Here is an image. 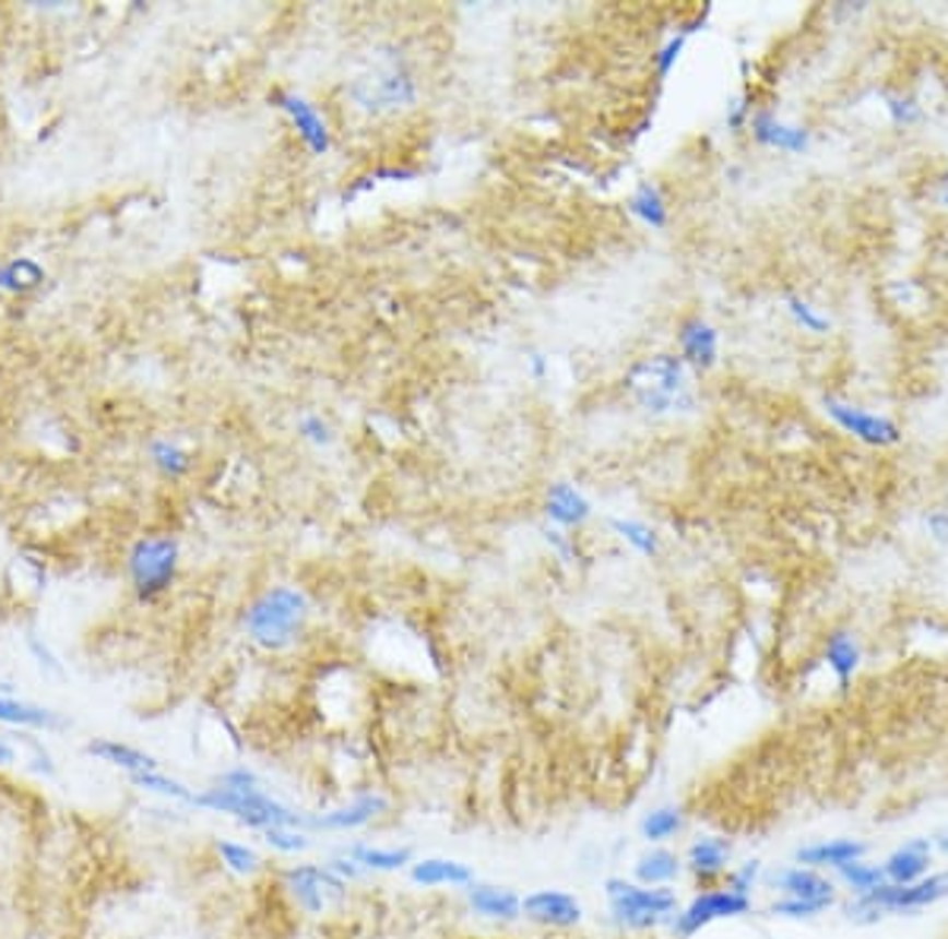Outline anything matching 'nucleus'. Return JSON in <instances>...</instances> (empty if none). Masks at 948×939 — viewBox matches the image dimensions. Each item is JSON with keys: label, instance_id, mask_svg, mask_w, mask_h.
Returning <instances> with one entry per match:
<instances>
[{"label": "nucleus", "instance_id": "9d476101", "mask_svg": "<svg viewBox=\"0 0 948 939\" xmlns=\"http://www.w3.org/2000/svg\"><path fill=\"white\" fill-rule=\"evenodd\" d=\"M269 105L288 118L297 140L307 146L310 155H329L332 152V127H329L327 115L307 95L292 90H272L269 92Z\"/></svg>", "mask_w": 948, "mask_h": 939}, {"label": "nucleus", "instance_id": "603ef678", "mask_svg": "<svg viewBox=\"0 0 948 939\" xmlns=\"http://www.w3.org/2000/svg\"><path fill=\"white\" fill-rule=\"evenodd\" d=\"M933 851H943V854L948 857V832H943V835L933 839Z\"/></svg>", "mask_w": 948, "mask_h": 939}, {"label": "nucleus", "instance_id": "37998d69", "mask_svg": "<svg viewBox=\"0 0 948 939\" xmlns=\"http://www.w3.org/2000/svg\"><path fill=\"white\" fill-rule=\"evenodd\" d=\"M759 873H762V864H759V860H746L740 867H731V870H727V882H724V885L734 889V892H740V895H749Z\"/></svg>", "mask_w": 948, "mask_h": 939}, {"label": "nucleus", "instance_id": "f03ea898", "mask_svg": "<svg viewBox=\"0 0 948 939\" xmlns=\"http://www.w3.org/2000/svg\"><path fill=\"white\" fill-rule=\"evenodd\" d=\"M623 393L645 415H683L696 408L686 364L677 355H652L623 373Z\"/></svg>", "mask_w": 948, "mask_h": 939}, {"label": "nucleus", "instance_id": "6e6552de", "mask_svg": "<svg viewBox=\"0 0 948 939\" xmlns=\"http://www.w3.org/2000/svg\"><path fill=\"white\" fill-rule=\"evenodd\" d=\"M749 911H753V895H740V892H734L727 885H714V889L692 895V902H686L683 908H677L674 920H671V930L680 939H692L711 924L743 917Z\"/></svg>", "mask_w": 948, "mask_h": 939}, {"label": "nucleus", "instance_id": "4468645a", "mask_svg": "<svg viewBox=\"0 0 948 939\" xmlns=\"http://www.w3.org/2000/svg\"><path fill=\"white\" fill-rule=\"evenodd\" d=\"M465 902L472 914H477L481 920L490 924H516L522 920V895L512 892L509 885H497V882H477L465 889Z\"/></svg>", "mask_w": 948, "mask_h": 939}, {"label": "nucleus", "instance_id": "dca6fc26", "mask_svg": "<svg viewBox=\"0 0 948 939\" xmlns=\"http://www.w3.org/2000/svg\"><path fill=\"white\" fill-rule=\"evenodd\" d=\"M544 513L550 519V525L564 528V532H572V528H582V525L592 519V500L576 485L557 482V485L547 487Z\"/></svg>", "mask_w": 948, "mask_h": 939}, {"label": "nucleus", "instance_id": "9b49d317", "mask_svg": "<svg viewBox=\"0 0 948 939\" xmlns=\"http://www.w3.org/2000/svg\"><path fill=\"white\" fill-rule=\"evenodd\" d=\"M389 800L380 791H360L357 797H352L348 804H339L332 810L323 813H307V832H329V835H348V832H360L370 822H377L386 817Z\"/></svg>", "mask_w": 948, "mask_h": 939}, {"label": "nucleus", "instance_id": "f8f14e48", "mask_svg": "<svg viewBox=\"0 0 948 939\" xmlns=\"http://www.w3.org/2000/svg\"><path fill=\"white\" fill-rule=\"evenodd\" d=\"M522 917L544 930H576L585 920V905L566 889H534L522 895Z\"/></svg>", "mask_w": 948, "mask_h": 939}, {"label": "nucleus", "instance_id": "4be33fe9", "mask_svg": "<svg viewBox=\"0 0 948 939\" xmlns=\"http://www.w3.org/2000/svg\"><path fill=\"white\" fill-rule=\"evenodd\" d=\"M933 864V839H911L882 860V873L889 882H917L929 873Z\"/></svg>", "mask_w": 948, "mask_h": 939}, {"label": "nucleus", "instance_id": "2eb2a0df", "mask_svg": "<svg viewBox=\"0 0 948 939\" xmlns=\"http://www.w3.org/2000/svg\"><path fill=\"white\" fill-rule=\"evenodd\" d=\"M749 130H753V136H756L759 146L791 152V155H803V152L809 150V140H813L806 127L784 121V118H778L769 108H759V111L749 115Z\"/></svg>", "mask_w": 948, "mask_h": 939}, {"label": "nucleus", "instance_id": "7ed1b4c3", "mask_svg": "<svg viewBox=\"0 0 948 939\" xmlns=\"http://www.w3.org/2000/svg\"><path fill=\"white\" fill-rule=\"evenodd\" d=\"M345 92L357 111L383 118L402 108H412L420 95V86H417V73L412 70V63L392 48L389 55H377V61L367 70H360L355 80H348Z\"/></svg>", "mask_w": 948, "mask_h": 939}, {"label": "nucleus", "instance_id": "49530a36", "mask_svg": "<svg viewBox=\"0 0 948 939\" xmlns=\"http://www.w3.org/2000/svg\"><path fill=\"white\" fill-rule=\"evenodd\" d=\"M327 867H329V870H332V873H335V877L345 879V882H355V879L364 877V870L357 867L355 860H352V857H348L345 851H342V854H335V857H329Z\"/></svg>", "mask_w": 948, "mask_h": 939}, {"label": "nucleus", "instance_id": "09e8293b", "mask_svg": "<svg viewBox=\"0 0 948 939\" xmlns=\"http://www.w3.org/2000/svg\"><path fill=\"white\" fill-rule=\"evenodd\" d=\"M926 528L936 542H948V513L936 510V513L926 515Z\"/></svg>", "mask_w": 948, "mask_h": 939}, {"label": "nucleus", "instance_id": "7c9ffc66", "mask_svg": "<svg viewBox=\"0 0 948 939\" xmlns=\"http://www.w3.org/2000/svg\"><path fill=\"white\" fill-rule=\"evenodd\" d=\"M149 459L158 468V475L168 478V482H180V478H187L193 472V453L183 450L175 440H152L149 443Z\"/></svg>", "mask_w": 948, "mask_h": 939}, {"label": "nucleus", "instance_id": "c85d7f7f", "mask_svg": "<svg viewBox=\"0 0 948 939\" xmlns=\"http://www.w3.org/2000/svg\"><path fill=\"white\" fill-rule=\"evenodd\" d=\"M215 857L237 879H253L263 870V854L247 842H237V839H218Z\"/></svg>", "mask_w": 948, "mask_h": 939}, {"label": "nucleus", "instance_id": "c9c22d12", "mask_svg": "<svg viewBox=\"0 0 948 939\" xmlns=\"http://www.w3.org/2000/svg\"><path fill=\"white\" fill-rule=\"evenodd\" d=\"M260 835H263V842H266L269 848L279 851V854H288V857L304 854V851L310 848V832H307V829H297V825H272V829L260 832Z\"/></svg>", "mask_w": 948, "mask_h": 939}, {"label": "nucleus", "instance_id": "6ab92c4d", "mask_svg": "<svg viewBox=\"0 0 948 939\" xmlns=\"http://www.w3.org/2000/svg\"><path fill=\"white\" fill-rule=\"evenodd\" d=\"M83 753L90 759H98L111 769H120L127 775H137V772H152V769H162V762L140 750V747H130L123 740H111V737H98V740H90L83 747Z\"/></svg>", "mask_w": 948, "mask_h": 939}, {"label": "nucleus", "instance_id": "bb28decb", "mask_svg": "<svg viewBox=\"0 0 948 939\" xmlns=\"http://www.w3.org/2000/svg\"><path fill=\"white\" fill-rule=\"evenodd\" d=\"M629 213L636 215L642 225L654 228V231L667 228V222H671L667 197H664V190L652 181H642L632 190V197H629Z\"/></svg>", "mask_w": 948, "mask_h": 939}, {"label": "nucleus", "instance_id": "b1692460", "mask_svg": "<svg viewBox=\"0 0 948 939\" xmlns=\"http://www.w3.org/2000/svg\"><path fill=\"white\" fill-rule=\"evenodd\" d=\"M0 725L29 727V730H60V727H67V722L60 718L58 712H51L45 705L0 697Z\"/></svg>", "mask_w": 948, "mask_h": 939}, {"label": "nucleus", "instance_id": "a878e982", "mask_svg": "<svg viewBox=\"0 0 948 939\" xmlns=\"http://www.w3.org/2000/svg\"><path fill=\"white\" fill-rule=\"evenodd\" d=\"M364 873H399L415 864V854L408 848H380V845H364L357 842L345 851Z\"/></svg>", "mask_w": 948, "mask_h": 939}, {"label": "nucleus", "instance_id": "a19ab883", "mask_svg": "<svg viewBox=\"0 0 948 939\" xmlns=\"http://www.w3.org/2000/svg\"><path fill=\"white\" fill-rule=\"evenodd\" d=\"M541 535H544L547 547L557 554V560H560V563H572V560L579 557L576 538H572V535H566L564 528H557V525H544V528H541Z\"/></svg>", "mask_w": 948, "mask_h": 939}, {"label": "nucleus", "instance_id": "c756f323", "mask_svg": "<svg viewBox=\"0 0 948 939\" xmlns=\"http://www.w3.org/2000/svg\"><path fill=\"white\" fill-rule=\"evenodd\" d=\"M686 825V817H683L680 807L674 804H664V807H652L645 817L639 819V835L649 842V845H664L671 839H677Z\"/></svg>", "mask_w": 948, "mask_h": 939}, {"label": "nucleus", "instance_id": "20e7f679", "mask_svg": "<svg viewBox=\"0 0 948 939\" xmlns=\"http://www.w3.org/2000/svg\"><path fill=\"white\" fill-rule=\"evenodd\" d=\"M193 810H206L215 817H228L253 829V832H266L272 825H297L307 829V813H297L295 807L282 804L279 797H272L263 788L250 791H232L222 785H212L193 794Z\"/></svg>", "mask_w": 948, "mask_h": 939}, {"label": "nucleus", "instance_id": "cd10ccee", "mask_svg": "<svg viewBox=\"0 0 948 939\" xmlns=\"http://www.w3.org/2000/svg\"><path fill=\"white\" fill-rule=\"evenodd\" d=\"M822 655H826V665L834 670V677H838L841 687L851 684V677L857 674L860 662H863V649H860V642L851 637V633H844V630H838V633H831V637L826 639Z\"/></svg>", "mask_w": 948, "mask_h": 939}, {"label": "nucleus", "instance_id": "8fccbe9b", "mask_svg": "<svg viewBox=\"0 0 948 939\" xmlns=\"http://www.w3.org/2000/svg\"><path fill=\"white\" fill-rule=\"evenodd\" d=\"M16 762V747L7 734H0V765H13Z\"/></svg>", "mask_w": 948, "mask_h": 939}, {"label": "nucleus", "instance_id": "79ce46f5", "mask_svg": "<svg viewBox=\"0 0 948 939\" xmlns=\"http://www.w3.org/2000/svg\"><path fill=\"white\" fill-rule=\"evenodd\" d=\"M215 785L232 791H250V788H263V778H260L250 765H232V769H225V772L215 778Z\"/></svg>", "mask_w": 948, "mask_h": 939}, {"label": "nucleus", "instance_id": "de8ad7c7", "mask_svg": "<svg viewBox=\"0 0 948 939\" xmlns=\"http://www.w3.org/2000/svg\"><path fill=\"white\" fill-rule=\"evenodd\" d=\"M749 115H753V108L746 105V98H737V102H731V108H727V127L734 130V133H740L743 127H749Z\"/></svg>", "mask_w": 948, "mask_h": 939}, {"label": "nucleus", "instance_id": "a211bd4d", "mask_svg": "<svg viewBox=\"0 0 948 939\" xmlns=\"http://www.w3.org/2000/svg\"><path fill=\"white\" fill-rule=\"evenodd\" d=\"M680 361L696 370H711L718 364V330L702 317H689L680 323Z\"/></svg>", "mask_w": 948, "mask_h": 939}, {"label": "nucleus", "instance_id": "412c9836", "mask_svg": "<svg viewBox=\"0 0 948 939\" xmlns=\"http://www.w3.org/2000/svg\"><path fill=\"white\" fill-rule=\"evenodd\" d=\"M866 842L860 839H829V842H816V845H803L794 854V860L801 867H813V870H838L851 860H863L866 857Z\"/></svg>", "mask_w": 948, "mask_h": 939}, {"label": "nucleus", "instance_id": "5fc2aeb1", "mask_svg": "<svg viewBox=\"0 0 948 939\" xmlns=\"http://www.w3.org/2000/svg\"><path fill=\"white\" fill-rule=\"evenodd\" d=\"M26 939H45V937H26Z\"/></svg>", "mask_w": 948, "mask_h": 939}, {"label": "nucleus", "instance_id": "423d86ee", "mask_svg": "<svg viewBox=\"0 0 948 939\" xmlns=\"http://www.w3.org/2000/svg\"><path fill=\"white\" fill-rule=\"evenodd\" d=\"M180 573V545L175 535H143L127 550V582L140 605L162 602Z\"/></svg>", "mask_w": 948, "mask_h": 939}, {"label": "nucleus", "instance_id": "2f4dec72", "mask_svg": "<svg viewBox=\"0 0 948 939\" xmlns=\"http://www.w3.org/2000/svg\"><path fill=\"white\" fill-rule=\"evenodd\" d=\"M45 282V266L35 263L29 257H16V260H7L0 266V292H10V295H29L35 288H42Z\"/></svg>", "mask_w": 948, "mask_h": 939}, {"label": "nucleus", "instance_id": "473e14b6", "mask_svg": "<svg viewBox=\"0 0 948 939\" xmlns=\"http://www.w3.org/2000/svg\"><path fill=\"white\" fill-rule=\"evenodd\" d=\"M130 785L146 791V794H158V797H165V800H178L183 807H190V804H193V794H197V791L190 788V785H183L175 775H165L162 769L130 775Z\"/></svg>", "mask_w": 948, "mask_h": 939}, {"label": "nucleus", "instance_id": "ddd939ff", "mask_svg": "<svg viewBox=\"0 0 948 939\" xmlns=\"http://www.w3.org/2000/svg\"><path fill=\"white\" fill-rule=\"evenodd\" d=\"M826 415H829L834 425L841 427L844 433L857 437L869 447H894L901 440V430L894 421L882 418V415H873L860 405H851V402H841V399H826Z\"/></svg>", "mask_w": 948, "mask_h": 939}, {"label": "nucleus", "instance_id": "f257e3e1", "mask_svg": "<svg viewBox=\"0 0 948 939\" xmlns=\"http://www.w3.org/2000/svg\"><path fill=\"white\" fill-rule=\"evenodd\" d=\"M310 595L297 585H269L240 614V630L260 652L279 655L300 642L310 623Z\"/></svg>", "mask_w": 948, "mask_h": 939}, {"label": "nucleus", "instance_id": "58836bf2", "mask_svg": "<svg viewBox=\"0 0 948 939\" xmlns=\"http://www.w3.org/2000/svg\"><path fill=\"white\" fill-rule=\"evenodd\" d=\"M834 902H806V899H778L771 902L769 914L774 917H791V920H806V917H819L822 911H829Z\"/></svg>", "mask_w": 948, "mask_h": 939}, {"label": "nucleus", "instance_id": "ea45409f", "mask_svg": "<svg viewBox=\"0 0 948 939\" xmlns=\"http://www.w3.org/2000/svg\"><path fill=\"white\" fill-rule=\"evenodd\" d=\"M686 32H674L661 48H657V55H654V73H657V80H667L671 76V70L677 67V61L683 58V48H686Z\"/></svg>", "mask_w": 948, "mask_h": 939}, {"label": "nucleus", "instance_id": "c03bdc74", "mask_svg": "<svg viewBox=\"0 0 948 939\" xmlns=\"http://www.w3.org/2000/svg\"><path fill=\"white\" fill-rule=\"evenodd\" d=\"M26 750L32 753V759H29L32 772H38V775H45V778H55L58 765H55V757L48 753V747H45L42 740H29V744H26Z\"/></svg>", "mask_w": 948, "mask_h": 939}, {"label": "nucleus", "instance_id": "864d4df0", "mask_svg": "<svg viewBox=\"0 0 948 939\" xmlns=\"http://www.w3.org/2000/svg\"><path fill=\"white\" fill-rule=\"evenodd\" d=\"M943 203L948 206V171H946V178H943Z\"/></svg>", "mask_w": 948, "mask_h": 939}, {"label": "nucleus", "instance_id": "39448f33", "mask_svg": "<svg viewBox=\"0 0 948 939\" xmlns=\"http://www.w3.org/2000/svg\"><path fill=\"white\" fill-rule=\"evenodd\" d=\"M604 899L614 924L623 930H657L674 920L677 892L671 885H642L636 879L611 877L604 882Z\"/></svg>", "mask_w": 948, "mask_h": 939}, {"label": "nucleus", "instance_id": "4c0bfd02", "mask_svg": "<svg viewBox=\"0 0 948 939\" xmlns=\"http://www.w3.org/2000/svg\"><path fill=\"white\" fill-rule=\"evenodd\" d=\"M297 433H300V440H307L310 447H320V450L335 443V430H332V425H329L323 415H317V412H307V415L297 418Z\"/></svg>", "mask_w": 948, "mask_h": 939}, {"label": "nucleus", "instance_id": "e433bc0d", "mask_svg": "<svg viewBox=\"0 0 948 939\" xmlns=\"http://www.w3.org/2000/svg\"><path fill=\"white\" fill-rule=\"evenodd\" d=\"M784 304H787V313L794 317V323H797V326H803L806 333L822 335V333H829L831 330L829 317H822V313H819L813 304L803 301L801 295H787V298H784Z\"/></svg>", "mask_w": 948, "mask_h": 939}, {"label": "nucleus", "instance_id": "1a4fd4ad", "mask_svg": "<svg viewBox=\"0 0 948 939\" xmlns=\"http://www.w3.org/2000/svg\"><path fill=\"white\" fill-rule=\"evenodd\" d=\"M948 899V873H929V877L917 879V882H879L876 889H869L866 895H857V902L863 908L879 911H920L936 905Z\"/></svg>", "mask_w": 948, "mask_h": 939}, {"label": "nucleus", "instance_id": "5701e85b", "mask_svg": "<svg viewBox=\"0 0 948 939\" xmlns=\"http://www.w3.org/2000/svg\"><path fill=\"white\" fill-rule=\"evenodd\" d=\"M774 889L784 899H806V902H834V882L813 867H787L774 877Z\"/></svg>", "mask_w": 948, "mask_h": 939}, {"label": "nucleus", "instance_id": "f704fd0d", "mask_svg": "<svg viewBox=\"0 0 948 939\" xmlns=\"http://www.w3.org/2000/svg\"><path fill=\"white\" fill-rule=\"evenodd\" d=\"M834 873H838V879H841L854 895H866L869 889H876L879 882H886L882 864H869V860H851V864L838 867Z\"/></svg>", "mask_w": 948, "mask_h": 939}, {"label": "nucleus", "instance_id": "a18cd8bd", "mask_svg": "<svg viewBox=\"0 0 948 939\" xmlns=\"http://www.w3.org/2000/svg\"><path fill=\"white\" fill-rule=\"evenodd\" d=\"M886 102H889L886 108H889L891 121H894V123H904V127H908V123H917L920 121V108H917V105H914V102H911V98H901V95H889Z\"/></svg>", "mask_w": 948, "mask_h": 939}, {"label": "nucleus", "instance_id": "aec40b11", "mask_svg": "<svg viewBox=\"0 0 948 939\" xmlns=\"http://www.w3.org/2000/svg\"><path fill=\"white\" fill-rule=\"evenodd\" d=\"M686 870L699 882H714L731 870V842L721 835H702L686 851Z\"/></svg>", "mask_w": 948, "mask_h": 939}, {"label": "nucleus", "instance_id": "393cba45", "mask_svg": "<svg viewBox=\"0 0 948 939\" xmlns=\"http://www.w3.org/2000/svg\"><path fill=\"white\" fill-rule=\"evenodd\" d=\"M683 860L671 848L652 845L645 854L636 857L632 864V877L642 885H671L674 879L680 877Z\"/></svg>", "mask_w": 948, "mask_h": 939}, {"label": "nucleus", "instance_id": "72a5a7b5", "mask_svg": "<svg viewBox=\"0 0 948 939\" xmlns=\"http://www.w3.org/2000/svg\"><path fill=\"white\" fill-rule=\"evenodd\" d=\"M611 528L617 532V538L626 542L632 550H639L642 557H654L661 550V542L654 535V528H649L639 519H611Z\"/></svg>", "mask_w": 948, "mask_h": 939}, {"label": "nucleus", "instance_id": "3c124183", "mask_svg": "<svg viewBox=\"0 0 948 939\" xmlns=\"http://www.w3.org/2000/svg\"><path fill=\"white\" fill-rule=\"evenodd\" d=\"M532 370H534V377H537V380L544 377V370H547V364H544V355H532Z\"/></svg>", "mask_w": 948, "mask_h": 939}, {"label": "nucleus", "instance_id": "f3484780", "mask_svg": "<svg viewBox=\"0 0 948 939\" xmlns=\"http://www.w3.org/2000/svg\"><path fill=\"white\" fill-rule=\"evenodd\" d=\"M408 877L420 889H469L474 870L455 857H417L408 867Z\"/></svg>", "mask_w": 948, "mask_h": 939}, {"label": "nucleus", "instance_id": "0eeeda50", "mask_svg": "<svg viewBox=\"0 0 948 939\" xmlns=\"http://www.w3.org/2000/svg\"><path fill=\"white\" fill-rule=\"evenodd\" d=\"M282 889L292 905L310 917H320L329 905L348 899V882L335 877L327 864H292L288 870H282Z\"/></svg>", "mask_w": 948, "mask_h": 939}]
</instances>
